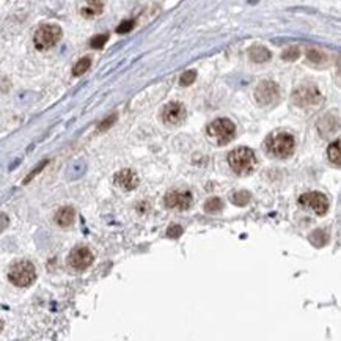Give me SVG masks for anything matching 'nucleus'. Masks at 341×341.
Returning <instances> with one entry per match:
<instances>
[{
    "mask_svg": "<svg viewBox=\"0 0 341 341\" xmlns=\"http://www.w3.org/2000/svg\"><path fill=\"white\" fill-rule=\"evenodd\" d=\"M266 151L271 153L273 157L285 159L290 157L296 150V140L288 132H275L266 140Z\"/></svg>",
    "mask_w": 341,
    "mask_h": 341,
    "instance_id": "f257e3e1",
    "label": "nucleus"
},
{
    "mask_svg": "<svg viewBox=\"0 0 341 341\" xmlns=\"http://www.w3.org/2000/svg\"><path fill=\"white\" fill-rule=\"evenodd\" d=\"M228 164L238 175H250L256 167V156L250 148H236L228 154Z\"/></svg>",
    "mask_w": 341,
    "mask_h": 341,
    "instance_id": "f03ea898",
    "label": "nucleus"
},
{
    "mask_svg": "<svg viewBox=\"0 0 341 341\" xmlns=\"http://www.w3.org/2000/svg\"><path fill=\"white\" fill-rule=\"evenodd\" d=\"M8 278L13 285L27 288V286H30L36 280L35 266L30 261H19L16 264H13L8 272Z\"/></svg>",
    "mask_w": 341,
    "mask_h": 341,
    "instance_id": "7ed1b4c3",
    "label": "nucleus"
},
{
    "mask_svg": "<svg viewBox=\"0 0 341 341\" xmlns=\"http://www.w3.org/2000/svg\"><path fill=\"white\" fill-rule=\"evenodd\" d=\"M62 38V29L55 24H44L35 32L33 36V43H35L36 49L39 51H48L53 48Z\"/></svg>",
    "mask_w": 341,
    "mask_h": 341,
    "instance_id": "20e7f679",
    "label": "nucleus"
},
{
    "mask_svg": "<svg viewBox=\"0 0 341 341\" xmlns=\"http://www.w3.org/2000/svg\"><path fill=\"white\" fill-rule=\"evenodd\" d=\"M236 126L228 118H219L208 126V134L219 145H226L235 137Z\"/></svg>",
    "mask_w": 341,
    "mask_h": 341,
    "instance_id": "39448f33",
    "label": "nucleus"
},
{
    "mask_svg": "<svg viewBox=\"0 0 341 341\" xmlns=\"http://www.w3.org/2000/svg\"><path fill=\"white\" fill-rule=\"evenodd\" d=\"M292 101L299 107H311V105H318L323 101V96H321V91L315 85H304L299 86L292 93Z\"/></svg>",
    "mask_w": 341,
    "mask_h": 341,
    "instance_id": "423d86ee",
    "label": "nucleus"
},
{
    "mask_svg": "<svg viewBox=\"0 0 341 341\" xmlns=\"http://www.w3.org/2000/svg\"><path fill=\"white\" fill-rule=\"evenodd\" d=\"M280 90L278 85L272 80H263L255 88V99L259 105H272L278 101Z\"/></svg>",
    "mask_w": 341,
    "mask_h": 341,
    "instance_id": "0eeeda50",
    "label": "nucleus"
},
{
    "mask_svg": "<svg viewBox=\"0 0 341 341\" xmlns=\"http://www.w3.org/2000/svg\"><path fill=\"white\" fill-rule=\"evenodd\" d=\"M299 203L305 206V208H310L318 216H324V214L329 211V198H327L324 193L321 192H308L300 195Z\"/></svg>",
    "mask_w": 341,
    "mask_h": 341,
    "instance_id": "6e6552de",
    "label": "nucleus"
},
{
    "mask_svg": "<svg viewBox=\"0 0 341 341\" xmlns=\"http://www.w3.org/2000/svg\"><path fill=\"white\" fill-rule=\"evenodd\" d=\"M164 205L170 209H189L192 205V193L189 190H171L165 195Z\"/></svg>",
    "mask_w": 341,
    "mask_h": 341,
    "instance_id": "1a4fd4ad",
    "label": "nucleus"
},
{
    "mask_svg": "<svg viewBox=\"0 0 341 341\" xmlns=\"http://www.w3.org/2000/svg\"><path fill=\"white\" fill-rule=\"evenodd\" d=\"M68 263L74 271H85L93 263V253L88 247H76L69 253Z\"/></svg>",
    "mask_w": 341,
    "mask_h": 341,
    "instance_id": "9d476101",
    "label": "nucleus"
},
{
    "mask_svg": "<svg viewBox=\"0 0 341 341\" xmlns=\"http://www.w3.org/2000/svg\"><path fill=\"white\" fill-rule=\"evenodd\" d=\"M162 121L167 126H178L184 121L186 118V107L178 102V101H173L170 104H167L162 110Z\"/></svg>",
    "mask_w": 341,
    "mask_h": 341,
    "instance_id": "9b49d317",
    "label": "nucleus"
},
{
    "mask_svg": "<svg viewBox=\"0 0 341 341\" xmlns=\"http://www.w3.org/2000/svg\"><path fill=\"white\" fill-rule=\"evenodd\" d=\"M117 186H119L124 190H132L138 186V176L136 171H132L129 169H124L121 171H118L115 178H113Z\"/></svg>",
    "mask_w": 341,
    "mask_h": 341,
    "instance_id": "f8f14e48",
    "label": "nucleus"
},
{
    "mask_svg": "<svg viewBox=\"0 0 341 341\" xmlns=\"http://www.w3.org/2000/svg\"><path fill=\"white\" fill-rule=\"evenodd\" d=\"M102 10H104V0H86L80 13H82L84 17H95L101 15Z\"/></svg>",
    "mask_w": 341,
    "mask_h": 341,
    "instance_id": "ddd939ff",
    "label": "nucleus"
},
{
    "mask_svg": "<svg viewBox=\"0 0 341 341\" xmlns=\"http://www.w3.org/2000/svg\"><path fill=\"white\" fill-rule=\"evenodd\" d=\"M74 219H76V211L72 209L71 206H65V208H62V209L57 212L55 222L60 226L66 228V226H71L72 223H74Z\"/></svg>",
    "mask_w": 341,
    "mask_h": 341,
    "instance_id": "4468645a",
    "label": "nucleus"
},
{
    "mask_svg": "<svg viewBox=\"0 0 341 341\" xmlns=\"http://www.w3.org/2000/svg\"><path fill=\"white\" fill-rule=\"evenodd\" d=\"M249 55L252 58V62L255 63H264L271 58V52L267 51L264 46H253L249 51Z\"/></svg>",
    "mask_w": 341,
    "mask_h": 341,
    "instance_id": "2eb2a0df",
    "label": "nucleus"
},
{
    "mask_svg": "<svg viewBox=\"0 0 341 341\" xmlns=\"http://www.w3.org/2000/svg\"><path fill=\"white\" fill-rule=\"evenodd\" d=\"M327 157L332 164H335L337 167L341 165V156H340V140H335L333 143L329 145L327 148Z\"/></svg>",
    "mask_w": 341,
    "mask_h": 341,
    "instance_id": "dca6fc26",
    "label": "nucleus"
},
{
    "mask_svg": "<svg viewBox=\"0 0 341 341\" xmlns=\"http://www.w3.org/2000/svg\"><path fill=\"white\" fill-rule=\"evenodd\" d=\"M230 200H231V203L236 206H245L252 200V195H250V192H247V190H238L235 193H231Z\"/></svg>",
    "mask_w": 341,
    "mask_h": 341,
    "instance_id": "f3484780",
    "label": "nucleus"
},
{
    "mask_svg": "<svg viewBox=\"0 0 341 341\" xmlns=\"http://www.w3.org/2000/svg\"><path fill=\"white\" fill-rule=\"evenodd\" d=\"M90 65H91L90 57H84V58H80L79 62L74 65V68H72V76L79 77V76L85 74V72L90 69Z\"/></svg>",
    "mask_w": 341,
    "mask_h": 341,
    "instance_id": "a211bd4d",
    "label": "nucleus"
},
{
    "mask_svg": "<svg viewBox=\"0 0 341 341\" xmlns=\"http://www.w3.org/2000/svg\"><path fill=\"white\" fill-rule=\"evenodd\" d=\"M310 240H311L313 245L324 247L327 244V240H329V235H327L324 230H316V231H313L311 235H310Z\"/></svg>",
    "mask_w": 341,
    "mask_h": 341,
    "instance_id": "6ab92c4d",
    "label": "nucleus"
},
{
    "mask_svg": "<svg viewBox=\"0 0 341 341\" xmlns=\"http://www.w3.org/2000/svg\"><path fill=\"white\" fill-rule=\"evenodd\" d=\"M222 208H223L222 200L217 198V197H212V198H209L208 202L205 203V211L209 212V214H216V212H219Z\"/></svg>",
    "mask_w": 341,
    "mask_h": 341,
    "instance_id": "aec40b11",
    "label": "nucleus"
},
{
    "mask_svg": "<svg viewBox=\"0 0 341 341\" xmlns=\"http://www.w3.org/2000/svg\"><path fill=\"white\" fill-rule=\"evenodd\" d=\"M300 55V51L296 46H292V48H288L283 53H282V58L286 60V62H294V60H297Z\"/></svg>",
    "mask_w": 341,
    "mask_h": 341,
    "instance_id": "412c9836",
    "label": "nucleus"
},
{
    "mask_svg": "<svg viewBox=\"0 0 341 341\" xmlns=\"http://www.w3.org/2000/svg\"><path fill=\"white\" fill-rule=\"evenodd\" d=\"M307 57H308V60H311L313 63H323L325 62V55L323 52H319L316 49H310L308 52H307Z\"/></svg>",
    "mask_w": 341,
    "mask_h": 341,
    "instance_id": "4be33fe9",
    "label": "nucleus"
},
{
    "mask_svg": "<svg viewBox=\"0 0 341 341\" xmlns=\"http://www.w3.org/2000/svg\"><path fill=\"white\" fill-rule=\"evenodd\" d=\"M107 39H109V36H107V35H96V36L91 38L90 46L93 49H101L102 46L107 43Z\"/></svg>",
    "mask_w": 341,
    "mask_h": 341,
    "instance_id": "5701e85b",
    "label": "nucleus"
},
{
    "mask_svg": "<svg viewBox=\"0 0 341 341\" xmlns=\"http://www.w3.org/2000/svg\"><path fill=\"white\" fill-rule=\"evenodd\" d=\"M195 79H197V72L195 71H193V69L186 71L184 74L181 76V85H184V86L192 85L193 82H195Z\"/></svg>",
    "mask_w": 341,
    "mask_h": 341,
    "instance_id": "b1692460",
    "label": "nucleus"
},
{
    "mask_svg": "<svg viewBox=\"0 0 341 341\" xmlns=\"http://www.w3.org/2000/svg\"><path fill=\"white\" fill-rule=\"evenodd\" d=\"M181 235H183V228L179 225H171L169 231H167V236L171 238V239H178Z\"/></svg>",
    "mask_w": 341,
    "mask_h": 341,
    "instance_id": "393cba45",
    "label": "nucleus"
},
{
    "mask_svg": "<svg viewBox=\"0 0 341 341\" xmlns=\"http://www.w3.org/2000/svg\"><path fill=\"white\" fill-rule=\"evenodd\" d=\"M134 25H136V22H134L132 19H129V21H124V22L119 24L118 29H117V32H118V33H128V32H131V30L134 29Z\"/></svg>",
    "mask_w": 341,
    "mask_h": 341,
    "instance_id": "a878e982",
    "label": "nucleus"
},
{
    "mask_svg": "<svg viewBox=\"0 0 341 341\" xmlns=\"http://www.w3.org/2000/svg\"><path fill=\"white\" fill-rule=\"evenodd\" d=\"M115 121H117V115H110L109 118H105L104 121L98 126V131H101V132H102V131H105V129H109L110 126H112L113 123H115Z\"/></svg>",
    "mask_w": 341,
    "mask_h": 341,
    "instance_id": "bb28decb",
    "label": "nucleus"
},
{
    "mask_svg": "<svg viewBox=\"0 0 341 341\" xmlns=\"http://www.w3.org/2000/svg\"><path fill=\"white\" fill-rule=\"evenodd\" d=\"M46 165H48V160H44V162H41V164H39V165L36 167V169H35V170H33V171L30 173V175H29V176H27V178L24 179V183L27 184V183H29V181H30V179H33V178H35V175H38V173H39V171H41V170L44 169V167H46Z\"/></svg>",
    "mask_w": 341,
    "mask_h": 341,
    "instance_id": "cd10ccee",
    "label": "nucleus"
},
{
    "mask_svg": "<svg viewBox=\"0 0 341 341\" xmlns=\"http://www.w3.org/2000/svg\"><path fill=\"white\" fill-rule=\"evenodd\" d=\"M6 226H8V216L3 212H0V233H2Z\"/></svg>",
    "mask_w": 341,
    "mask_h": 341,
    "instance_id": "c85d7f7f",
    "label": "nucleus"
},
{
    "mask_svg": "<svg viewBox=\"0 0 341 341\" xmlns=\"http://www.w3.org/2000/svg\"><path fill=\"white\" fill-rule=\"evenodd\" d=\"M2 329H3V321L0 319V332H2Z\"/></svg>",
    "mask_w": 341,
    "mask_h": 341,
    "instance_id": "c756f323",
    "label": "nucleus"
}]
</instances>
